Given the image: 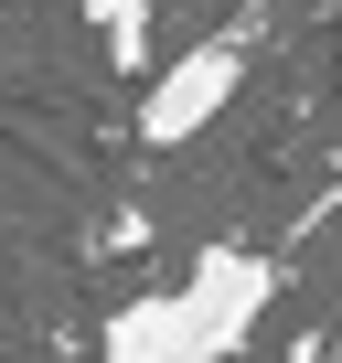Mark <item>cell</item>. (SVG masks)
<instances>
[{"label":"cell","instance_id":"cell-3","mask_svg":"<svg viewBox=\"0 0 342 363\" xmlns=\"http://www.w3.org/2000/svg\"><path fill=\"white\" fill-rule=\"evenodd\" d=\"M0 363H22V352H0Z\"/></svg>","mask_w":342,"mask_h":363},{"label":"cell","instance_id":"cell-2","mask_svg":"<svg viewBox=\"0 0 342 363\" xmlns=\"http://www.w3.org/2000/svg\"><path fill=\"white\" fill-rule=\"evenodd\" d=\"M236 86H246V33H204L193 54H171V65L150 75V96H139V139H150V150L204 139V128L236 107Z\"/></svg>","mask_w":342,"mask_h":363},{"label":"cell","instance_id":"cell-1","mask_svg":"<svg viewBox=\"0 0 342 363\" xmlns=\"http://www.w3.org/2000/svg\"><path fill=\"white\" fill-rule=\"evenodd\" d=\"M278 299V257L257 246H204L182 289H139L107 320V363H225Z\"/></svg>","mask_w":342,"mask_h":363}]
</instances>
